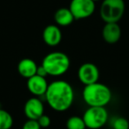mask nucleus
I'll return each mask as SVG.
<instances>
[{"instance_id": "1", "label": "nucleus", "mask_w": 129, "mask_h": 129, "mask_svg": "<svg viewBox=\"0 0 129 129\" xmlns=\"http://www.w3.org/2000/svg\"><path fill=\"white\" fill-rule=\"evenodd\" d=\"M44 96L52 110L61 112L67 111L72 106L74 100V91L70 83L58 80L49 84Z\"/></svg>"}, {"instance_id": "2", "label": "nucleus", "mask_w": 129, "mask_h": 129, "mask_svg": "<svg viewBox=\"0 0 129 129\" xmlns=\"http://www.w3.org/2000/svg\"><path fill=\"white\" fill-rule=\"evenodd\" d=\"M111 96L109 87L98 81L87 85L82 90L83 100L89 107H105L111 102Z\"/></svg>"}, {"instance_id": "3", "label": "nucleus", "mask_w": 129, "mask_h": 129, "mask_svg": "<svg viewBox=\"0 0 129 129\" xmlns=\"http://www.w3.org/2000/svg\"><path fill=\"white\" fill-rule=\"evenodd\" d=\"M70 64L69 57L61 51H53L47 54L42 62V66L46 70L48 75L56 77L66 74L70 68Z\"/></svg>"}, {"instance_id": "4", "label": "nucleus", "mask_w": 129, "mask_h": 129, "mask_svg": "<svg viewBox=\"0 0 129 129\" xmlns=\"http://www.w3.org/2000/svg\"><path fill=\"white\" fill-rule=\"evenodd\" d=\"M125 10L124 0H103L100 6L101 19L105 23H118Z\"/></svg>"}, {"instance_id": "5", "label": "nucleus", "mask_w": 129, "mask_h": 129, "mask_svg": "<svg viewBox=\"0 0 129 129\" xmlns=\"http://www.w3.org/2000/svg\"><path fill=\"white\" fill-rule=\"evenodd\" d=\"M108 111L105 107H89L85 111L82 118L87 128L99 129L108 121Z\"/></svg>"}, {"instance_id": "6", "label": "nucleus", "mask_w": 129, "mask_h": 129, "mask_svg": "<svg viewBox=\"0 0 129 129\" xmlns=\"http://www.w3.org/2000/svg\"><path fill=\"white\" fill-rule=\"evenodd\" d=\"M75 20H83L92 16L95 10V2L93 0H72L69 6Z\"/></svg>"}, {"instance_id": "7", "label": "nucleus", "mask_w": 129, "mask_h": 129, "mask_svg": "<svg viewBox=\"0 0 129 129\" xmlns=\"http://www.w3.org/2000/svg\"><path fill=\"white\" fill-rule=\"evenodd\" d=\"M99 77H100L99 69L93 63H84L79 67L78 78L80 81L85 86L97 82Z\"/></svg>"}, {"instance_id": "8", "label": "nucleus", "mask_w": 129, "mask_h": 129, "mask_svg": "<svg viewBox=\"0 0 129 129\" xmlns=\"http://www.w3.org/2000/svg\"><path fill=\"white\" fill-rule=\"evenodd\" d=\"M44 106L39 98L36 96L31 97L24 105V114L27 119L37 120L43 114H44Z\"/></svg>"}, {"instance_id": "9", "label": "nucleus", "mask_w": 129, "mask_h": 129, "mask_svg": "<svg viewBox=\"0 0 129 129\" xmlns=\"http://www.w3.org/2000/svg\"><path fill=\"white\" fill-rule=\"evenodd\" d=\"M49 83L46 78L42 77L40 75L32 76L27 81V88L28 91L35 96H42L45 95L48 89Z\"/></svg>"}, {"instance_id": "10", "label": "nucleus", "mask_w": 129, "mask_h": 129, "mask_svg": "<svg viewBox=\"0 0 129 129\" xmlns=\"http://www.w3.org/2000/svg\"><path fill=\"white\" fill-rule=\"evenodd\" d=\"M43 40L50 47L57 46L62 41V32L57 25H48L43 31Z\"/></svg>"}, {"instance_id": "11", "label": "nucleus", "mask_w": 129, "mask_h": 129, "mask_svg": "<svg viewBox=\"0 0 129 129\" xmlns=\"http://www.w3.org/2000/svg\"><path fill=\"white\" fill-rule=\"evenodd\" d=\"M102 36L104 42L109 44H114L121 37V28L118 23H105L102 30Z\"/></svg>"}, {"instance_id": "12", "label": "nucleus", "mask_w": 129, "mask_h": 129, "mask_svg": "<svg viewBox=\"0 0 129 129\" xmlns=\"http://www.w3.org/2000/svg\"><path fill=\"white\" fill-rule=\"evenodd\" d=\"M37 64L33 59L28 58V57L21 59L17 66L19 74L26 79H29L32 76L36 75L37 73Z\"/></svg>"}, {"instance_id": "13", "label": "nucleus", "mask_w": 129, "mask_h": 129, "mask_svg": "<svg viewBox=\"0 0 129 129\" xmlns=\"http://www.w3.org/2000/svg\"><path fill=\"white\" fill-rule=\"evenodd\" d=\"M74 20L75 19L69 7L59 8L54 13V21L57 26H60V27H67L71 25Z\"/></svg>"}, {"instance_id": "14", "label": "nucleus", "mask_w": 129, "mask_h": 129, "mask_svg": "<svg viewBox=\"0 0 129 129\" xmlns=\"http://www.w3.org/2000/svg\"><path fill=\"white\" fill-rule=\"evenodd\" d=\"M13 125V118L7 111L0 109V129H11Z\"/></svg>"}, {"instance_id": "15", "label": "nucleus", "mask_w": 129, "mask_h": 129, "mask_svg": "<svg viewBox=\"0 0 129 129\" xmlns=\"http://www.w3.org/2000/svg\"><path fill=\"white\" fill-rule=\"evenodd\" d=\"M67 129H86L87 126L82 117L72 116L67 120Z\"/></svg>"}, {"instance_id": "16", "label": "nucleus", "mask_w": 129, "mask_h": 129, "mask_svg": "<svg viewBox=\"0 0 129 129\" xmlns=\"http://www.w3.org/2000/svg\"><path fill=\"white\" fill-rule=\"evenodd\" d=\"M113 129H129V121L123 117H117L111 123Z\"/></svg>"}, {"instance_id": "17", "label": "nucleus", "mask_w": 129, "mask_h": 129, "mask_svg": "<svg viewBox=\"0 0 129 129\" xmlns=\"http://www.w3.org/2000/svg\"><path fill=\"white\" fill-rule=\"evenodd\" d=\"M42 127L40 126L39 123L36 119H27L24 123L22 129H41Z\"/></svg>"}, {"instance_id": "18", "label": "nucleus", "mask_w": 129, "mask_h": 129, "mask_svg": "<svg viewBox=\"0 0 129 129\" xmlns=\"http://www.w3.org/2000/svg\"><path fill=\"white\" fill-rule=\"evenodd\" d=\"M37 121L42 128H46V127L50 126L51 120H50V118L48 116V115L43 114L39 118H38Z\"/></svg>"}, {"instance_id": "19", "label": "nucleus", "mask_w": 129, "mask_h": 129, "mask_svg": "<svg viewBox=\"0 0 129 129\" xmlns=\"http://www.w3.org/2000/svg\"><path fill=\"white\" fill-rule=\"evenodd\" d=\"M36 74H37V75L42 76V77H45V78H46V76L48 75V74H47L46 70H45V69L43 68V67L42 66V64L40 66V67H38L37 73H36Z\"/></svg>"}, {"instance_id": "20", "label": "nucleus", "mask_w": 129, "mask_h": 129, "mask_svg": "<svg viewBox=\"0 0 129 129\" xmlns=\"http://www.w3.org/2000/svg\"><path fill=\"white\" fill-rule=\"evenodd\" d=\"M94 2H96V1H99V0H93Z\"/></svg>"}, {"instance_id": "21", "label": "nucleus", "mask_w": 129, "mask_h": 129, "mask_svg": "<svg viewBox=\"0 0 129 129\" xmlns=\"http://www.w3.org/2000/svg\"><path fill=\"white\" fill-rule=\"evenodd\" d=\"M108 129H113V128H108Z\"/></svg>"}]
</instances>
